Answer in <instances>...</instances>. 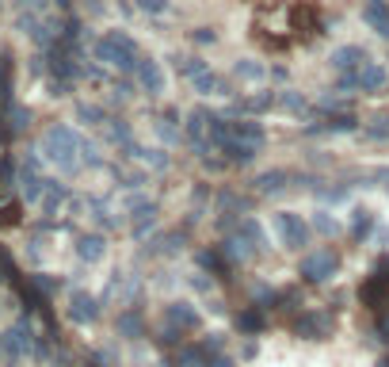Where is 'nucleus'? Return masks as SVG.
Here are the masks:
<instances>
[{
  "label": "nucleus",
  "mask_w": 389,
  "mask_h": 367,
  "mask_svg": "<svg viewBox=\"0 0 389 367\" xmlns=\"http://www.w3.org/2000/svg\"><path fill=\"white\" fill-rule=\"evenodd\" d=\"M271 230H275V238L282 241V249H294V252L309 241V222L301 219V214H294V211H275Z\"/></svg>",
  "instance_id": "nucleus-1"
},
{
  "label": "nucleus",
  "mask_w": 389,
  "mask_h": 367,
  "mask_svg": "<svg viewBox=\"0 0 389 367\" xmlns=\"http://www.w3.org/2000/svg\"><path fill=\"white\" fill-rule=\"evenodd\" d=\"M336 268H340V257H336V249H313L301 257V279H309V284H325V279L336 276Z\"/></svg>",
  "instance_id": "nucleus-2"
},
{
  "label": "nucleus",
  "mask_w": 389,
  "mask_h": 367,
  "mask_svg": "<svg viewBox=\"0 0 389 367\" xmlns=\"http://www.w3.org/2000/svg\"><path fill=\"white\" fill-rule=\"evenodd\" d=\"M328 62H332V69H336V73H359L370 58H366L363 46H336Z\"/></svg>",
  "instance_id": "nucleus-3"
},
{
  "label": "nucleus",
  "mask_w": 389,
  "mask_h": 367,
  "mask_svg": "<svg viewBox=\"0 0 389 367\" xmlns=\"http://www.w3.org/2000/svg\"><path fill=\"white\" fill-rule=\"evenodd\" d=\"M164 322L172 325V329H179V333H187V329L203 325V318H198V310L191 303H172V306L164 310Z\"/></svg>",
  "instance_id": "nucleus-4"
},
{
  "label": "nucleus",
  "mask_w": 389,
  "mask_h": 367,
  "mask_svg": "<svg viewBox=\"0 0 389 367\" xmlns=\"http://www.w3.org/2000/svg\"><path fill=\"white\" fill-rule=\"evenodd\" d=\"M363 23L370 31H378L382 39H389V0H366L363 4Z\"/></svg>",
  "instance_id": "nucleus-5"
},
{
  "label": "nucleus",
  "mask_w": 389,
  "mask_h": 367,
  "mask_svg": "<svg viewBox=\"0 0 389 367\" xmlns=\"http://www.w3.org/2000/svg\"><path fill=\"white\" fill-rule=\"evenodd\" d=\"M385 81H389V73H385V65H378V62H366L363 69L355 73L359 92H382V88H385Z\"/></svg>",
  "instance_id": "nucleus-6"
},
{
  "label": "nucleus",
  "mask_w": 389,
  "mask_h": 367,
  "mask_svg": "<svg viewBox=\"0 0 389 367\" xmlns=\"http://www.w3.org/2000/svg\"><path fill=\"white\" fill-rule=\"evenodd\" d=\"M138 81H141V88H145L149 96H160V92H164V73H160V65L153 58L138 62Z\"/></svg>",
  "instance_id": "nucleus-7"
},
{
  "label": "nucleus",
  "mask_w": 389,
  "mask_h": 367,
  "mask_svg": "<svg viewBox=\"0 0 389 367\" xmlns=\"http://www.w3.org/2000/svg\"><path fill=\"white\" fill-rule=\"evenodd\" d=\"M328 325H332V314H325V310H309V314H301L298 333H306L309 341H321V337H328Z\"/></svg>",
  "instance_id": "nucleus-8"
},
{
  "label": "nucleus",
  "mask_w": 389,
  "mask_h": 367,
  "mask_svg": "<svg viewBox=\"0 0 389 367\" xmlns=\"http://www.w3.org/2000/svg\"><path fill=\"white\" fill-rule=\"evenodd\" d=\"M191 84H195V92H198V96H233V88H229V84L217 77V73H210V69H206V73H198V77H195Z\"/></svg>",
  "instance_id": "nucleus-9"
},
{
  "label": "nucleus",
  "mask_w": 389,
  "mask_h": 367,
  "mask_svg": "<svg viewBox=\"0 0 389 367\" xmlns=\"http://www.w3.org/2000/svg\"><path fill=\"white\" fill-rule=\"evenodd\" d=\"M229 138H237V142L263 146V127H260L256 119H237V122H229Z\"/></svg>",
  "instance_id": "nucleus-10"
},
{
  "label": "nucleus",
  "mask_w": 389,
  "mask_h": 367,
  "mask_svg": "<svg viewBox=\"0 0 389 367\" xmlns=\"http://www.w3.org/2000/svg\"><path fill=\"white\" fill-rule=\"evenodd\" d=\"M252 252H256V245L249 238H241V233H233V238L222 245V257L229 260V264H237V260L244 264V260H252Z\"/></svg>",
  "instance_id": "nucleus-11"
},
{
  "label": "nucleus",
  "mask_w": 389,
  "mask_h": 367,
  "mask_svg": "<svg viewBox=\"0 0 389 367\" xmlns=\"http://www.w3.org/2000/svg\"><path fill=\"white\" fill-rule=\"evenodd\" d=\"M222 153L229 157L233 165H252V161H256V153H260V146H252V142H237V138H229V142L222 146Z\"/></svg>",
  "instance_id": "nucleus-12"
},
{
  "label": "nucleus",
  "mask_w": 389,
  "mask_h": 367,
  "mask_svg": "<svg viewBox=\"0 0 389 367\" xmlns=\"http://www.w3.org/2000/svg\"><path fill=\"white\" fill-rule=\"evenodd\" d=\"M374 230V211L370 206H355L351 211V238H366Z\"/></svg>",
  "instance_id": "nucleus-13"
},
{
  "label": "nucleus",
  "mask_w": 389,
  "mask_h": 367,
  "mask_svg": "<svg viewBox=\"0 0 389 367\" xmlns=\"http://www.w3.org/2000/svg\"><path fill=\"white\" fill-rule=\"evenodd\" d=\"M233 77H237V81H263V77H268V69H263L260 62L244 58V62H237V65H233Z\"/></svg>",
  "instance_id": "nucleus-14"
},
{
  "label": "nucleus",
  "mask_w": 389,
  "mask_h": 367,
  "mask_svg": "<svg viewBox=\"0 0 389 367\" xmlns=\"http://www.w3.org/2000/svg\"><path fill=\"white\" fill-rule=\"evenodd\" d=\"M206 122H210V115H206L203 107H198V111H191V115H187V127H184V138H191V142H198V138L206 134Z\"/></svg>",
  "instance_id": "nucleus-15"
},
{
  "label": "nucleus",
  "mask_w": 389,
  "mask_h": 367,
  "mask_svg": "<svg viewBox=\"0 0 389 367\" xmlns=\"http://www.w3.org/2000/svg\"><path fill=\"white\" fill-rule=\"evenodd\" d=\"M237 233H241V238H249V241L256 245V252L263 249V241H268V238H263V226L256 222V219H241V226H237Z\"/></svg>",
  "instance_id": "nucleus-16"
},
{
  "label": "nucleus",
  "mask_w": 389,
  "mask_h": 367,
  "mask_svg": "<svg viewBox=\"0 0 389 367\" xmlns=\"http://www.w3.org/2000/svg\"><path fill=\"white\" fill-rule=\"evenodd\" d=\"M287 180H290V176L282 173V168H275V173H263L260 180H256V187L268 195V192H282V187H287Z\"/></svg>",
  "instance_id": "nucleus-17"
},
{
  "label": "nucleus",
  "mask_w": 389,
  "mask_h": 367,
  "mask_svg": "<svg viewBox=\"0 0 389 367\" xmlns=\"http://www.w3.org/2000/svg\"><path fill=\"white\" fill-rule=\"evenodd\" d=\"M275 103H279V96H271V92H263V96H249V100H241L237 103V111H268V107H275Z\"/></svg>",
  "instance_id": "nucleus-18"
},
{
  "label": "nucleus",
  "mask_w": 389,
  "mask_h": 367,
  "mask_svg": "<svg viewBox=\"0 0 389 367\" xmlns=\"http://www.w3.org/2000/svg\"><path fill=\"white\" fill-rule=\"evenodd\" d=\"M176 69H179V77H198V73H206L210 69V62H203V58H179L176 62Z\"/></svg>",
  "instance_id": "nucleus-19"
},
{
  "label": "nucleus",
  "mask_w": 389,
  "mask_h": 367,
  "mask_svg": "<svg viewBox=\"0 0 389 367\" xmlns=\"http://www.w3.org/2000/svg\"><path fill=\"white\" fill-rule=\"evenodd\" d=\"M313 230L325 233V238H332V233H340V222L332 219L328 211H313Z\"/></svg>",
  "instance_id": "nucleus-20"
},
{
  "label": "nucleus",
  "mask_w": 389,
  "mask_h": 367,
  "mask_svg": "<svg viewBox=\"0 0 389 367\" xmlns=\"http://www.w3.org/2000/svg\"><path fill=\"white\" fill-rule=\"evenodd\" d=\"M237 325H241L244 333H256V329L263 325V314L260 310H241V314H237Z\"/></svg>",
  "instance_id": "nucleus-21"
},
{
  "label": "nucleus",
  "mask_w": 389,
  "mask_h": 367,
  "mask_svg": "<svg viewBox=\"0 0 389 367\" xmlns=\"http://www.w3.org/2000/svg\"><path fill=\"white\" fill-rule=\"evenodd\" d=\"M80 257L100 260V257H103V241H100V238H84V241H80Z\"/></svg>",
  "instance_id": "nucleus-22"
},
{
  "label": "nucleus",
  "mask_w": 389,
  "mask_h": 367,
  "mask_svg": "<svg viewBox=\"0 0 389 367\" xmlns=\"http://www.w3.org/2000/svg\"><path fill=\"white\" fill-rule=\"evenodd\" d=\"M279 103H282L287 111H294V115H298V111H306V96H298V92H282Z\"/></svg>",
  "instance_id": "nucleus-23"
},
{
  "label": "nucleus",
  "mask_w": 389,
  "mask_h": 367,
  "mask_svg": "<svg viewBox=\"0 0 389 367\" xmlns=\"http://www.w3.org/2000/svg\"><path fill=\"white\" fill-rule=\"evenodd\" d=\"M355 127H359L355 115H340V119H328L325 130H340V134H347V130H355Z\"/></svg>",
  "instance_id": "nucleus-24"
},
{
  "label": "nucleus",
  "mask_w": 389,
  "mask_h": 367,
  "mask_svg": "<svg viewBox=\"0 0 389 367\" xmlns=\"http://www.w3.org/2000/svg\"><path fill=\"white\" fill-rule=\"evenodd\" d=\"M138 8L145 16H164L168 12V0H138Z\"/></svg>",
  "instance_id": "nucleus-25"
},
{
  "label": "nucleus",
  "mask_w": 389,
  "mask_h": 367,
  "mask_svg": "<svg viewBox=\"0 0 389 367\" xmlns=\"http://www.w3.org/2000/svg\"><path fill=\"white\" fill-rule=\"evenodd\" d=\"M191 39H195L198 46H206V42H217V31H214V27H195Z\"/></svg>",
  "instance_id": "nucleus-26"
},
{
  "label": "nucleus",
  "mask_w": 389,
  "mask_h": 367,
  "mask_svg": "<svg viewBox=\"0 0 389 367\" xmlns=\"http://www.w3.org/2000/svg\"><path fill=\"white\" fill-rule=\"evenodd\" d=\"M206 367H233V360H229V356H222V352H217V356H210V360H206Z\"/></svg>",
  "instance_id": "nucleus-27"
}]
</instances>
